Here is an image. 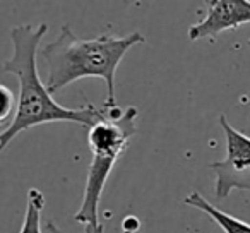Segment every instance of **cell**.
<instances>
[{
    "instance_id": "obj_1",
    "label": "cell",
    "mask_w": 250,
    "mask_h": 233,
    "mask_svg": "<svg viewBox=\"0 0 250 233\" xmlns=\"http://www.w3.org/2000/svg\"><path fill=\"white\" fill-rule=\"evenodd\" d=\"M48 31V24H21L12 28V57L2 65L4 72L18 77L19 96L14 119L0 134V151H4L14 137L40 124L74 122L93 127L103 117L91 103L83 108H65L53 100L46 84L42 83L38 72V57L42 40Z\"/></svg>"
},
{
    "instance_id": "obj_2",
    "label": "cell",
    "mask_w": 250,
    "mask_h": 233,
    "mask_svg": "<svg viewBox=\"0 0 250 233\" xmlns=\"http://www.w3.org/2000/svg\"><path fill=\"white\" fill-rule=\"evenodd\" d=\"M146 42L139 31L125 36L101 35L93 40H83L74 35L70 26H62L55 42L40 48V59L45 60L48 76L46 87L52 94L84 77H100L106 83V110H117L115 76L118 64L132 46Z\"/></svg>"
},
{
    "instance_id": "obj_3",
    "label": "cell",
    "mask_w": 250,
    "mask_h": 233,
    "mask_svg": "<svg viewBox=\"0 0 250 233\" xmlns=\"http://www.w3.org/2000/svg\"><path fill=\"white\" fill-rule=\"evenodd\" d=\"M137 119L139 110L136 106L125 108L124 111L118 108L106 110V113H103V117L89 129L87 143L93 160L87 170L83 204L74 214V219L84 225L86 233H103V225L98 216L101 195L115 163L137 134Z\"/></svg>"
},
{
    "instance_id": "obj_4",
    "label": "cell",
    "mask_w": 250,
    "mask_h": 233,
    "mask_svg": "<svg viewBox=\"0 0 250 233\" xmlns=\"http://www.w3.org/2000/svg\"><path fill=\"white\" fill-rule=\"evenodd\" d=\"M219 126L226 137V156L209 165L216 175L214 194L225 201L233 191L250 192V137L236 130L226 115H219Z\"/></svg>"
},
{
    "instance_id": "obj_5",
    "label": "cell",
    "mask_w": 250,
    "mask_h": 233,
    "mask_svg": "<svg viewBox=\"0 0 250 233\" xmlns=\"http://www.w3.org/2000/svg\"><path fill=\"white\" fill-rule=\"evenodd\" d=\"M243 24H250L249 0H212L208 5L206 16L188 29V40L214 38L219 33L236 29ZM250 45V40H249Z\"/></svg>"
},
{
    "instance_id": "obj_6",
    "label": "cell",
    "mask_w": 250,
    "mask_h": 233,
    "mask_svg": "<svg viewBox=\"0 0 250 233\" xmlns=\"http://www.w3.org/2000/svg\"><path fill=\"white\" fill-rule=\"evenodd\" d=\"M184 202L187 206H192V208L199 209V211L206 212L219 228L225 233H250V225L242 219L235 218L231 214H226L223 212L219 208H216L214 204L208 201L204 195H201L199 192H192L187 197L184 199Z\"/></svg>"
},
{
    "instance_id": "obj_7",
    "label": "cell",
    "mask_w": 250,
    "mask_h": 233,
    "mask_svg": "<svg viewBox=\"0 0 250 233\" xmlns=\"http://www.w3.org/2000/svg\"><path fill=\"white\" fill-rule=\"evenodd\" d=\"M45 208V195L38 189L28 191L26 214L19 233H42V212Z\"/></svg>"
},
{
    "instance_id": "obj_8",
    "label": "cell",
    "mask_w": 250,
    "mask_h": 233,
    "mask_svg": "<svg viewBox=\"0 0 250 233\" xmlns=\"http://www.w3.org/2000/svg\"><path fill=\"white\" fill-rule=\"evenodd\" d=\"M2 89V101H4V105H2V115H0V120L2 122H5L9 117V113H11V110H14V105H12V93L7 89L5 86L0 87Z\"/></svg>"
}]
</instances>
